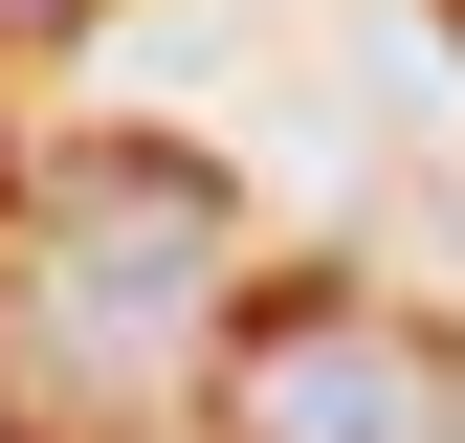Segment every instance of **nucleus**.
Returning <instances> with one entry per match:
<instances>
[{
    "label": "nucleus",
    "mask_w": 465,
    "mask_h": 443,
    "mask_svg": "<svg viewBox=\"0 0 465 443\" xmlns=\"http://www.w3.org/2000/svg\"><path fill=\"white\" fill-rule=\"evenodd\" d=\"M23 222H45V289H67V332H89V355H155V332L222 289V244H244L222 155H155V133H89Z\"/></svg>",
    "instance_id": "obj_1"
},
{
    "label": "nucleus",
    "mask_w": 465,
    "mask_h": 443,
    "mask_svg": "<svg viewBox=\"0 0 465 443\" xmlns=\"http://www.w3.org/2000/svg\"><path fill=\"white\" fill-rule=\"evenodd\" d=\"M222 443H465V377L377 289H288L222 332Z\"/></svg>",
    "instance_id": "obj_2"
},
{
    "label": "nucleus",
    "mask_w": 465,
    "mask_h": 443,
    "mask_svg": "<svg viewBox=\"0 0 465 443\" xmlns=\"http://www.w3.org/2000/svg\"><path fill=\"white\" fill-rule=\"evenodd\" d=\"M67 23H89V0H0V44H67Z\"/></svg>",
    "instance_id": "obj_3"
}]
</instances>
